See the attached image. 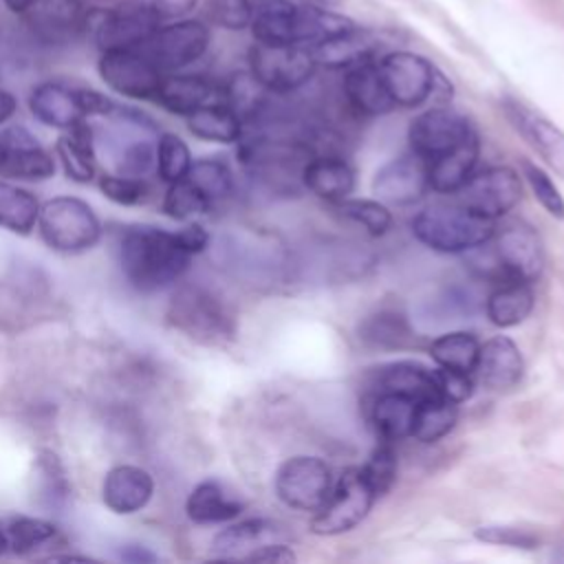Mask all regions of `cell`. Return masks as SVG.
I'll return each mask as SVG.
<instances>
[{
	"instance_id": "cell-17",
	"label": "cell",
	"mask_w": 564,
	"mask_h": 564,
	"mask_svg": "<svg viewBox=\"0 0 564 564\" xmlns=\"http://www.w3.org/2000/svg\"><path fill=\"white\" fill-rule=\"evenodd\" d=\"M502 108L511 126L529 141V145L560 176H564V132L555 123H551L546 117H542L540 112L531 110L529 106L516 99H505Z\"/></svg>"
},
{
	"instance_id": "cell-33",
	"label": "cell",
	"mask_w": 564,
	"mask_h": 564,
	"mask_svg": "<svg viewBox=\"0 0 564 564\" xmlns=\"http://www.w3.org/2000/svg\"><path fill=\"white\" fill-rule=\"evenodd\" d=\"M317 64L330 66V68H350L355 64L368 62L372 53V42L368 35L359 33L357 26L322 42L319 46L311 48Z\"/></svg>"
},
{
	"instance_id": "cell-29",
	"label": "cell",
	"mask_w": 564,
	"mask_h": 564,
	"mask_svg": "<svg viewBox=\"0 0 564 564\" xmlns=\"http://www.w3.org/2000/svg\"><path fill=\"white\" fill-rule=\"evenodd\" d=\"M375 388L379 392H397L414 401L441 397L436 388L434 370H427L421 364H412V361H397L379 368Z\"/></svg>"
},
{
	"instance_id": "cell-51",
	"label": "cell",
	"mask_w": 564,
	"mask_h": 564,
	"mask_svg": "<svg viewBox=\"0 0 564 564\" xmlns=\"http://www.w3.org/2000/svg\"><path fill=\"white\" fill-rule=\"evenodd\" d=\"M434 379H436L438 394H441L443 399H447V401L463 403V401H467V399L471 397V392H474L471 372L438 368V370H434Z\"/></svg>"
},
{
	"instance_id": "cell-58",
	"label": "cell",
	"mask_w": 564,
	"mask_h": 564,
	"mask_svg": "<svg viewBox=\"0 0 564 564\" xmlns=\"http://www.w3.org/2000/svg\"><path fill=\"white\" fill-rule=\"evenodd\" d=\"M11 11H15V13H26L33 4H35V0H2Z\"/></svg>"
},
{
	"instance_id": "cell-43",
	"label": "cell",
	"mask_w": 564,
	"mask_h": 564,
	"mask_svg": "<svg viewBox=\"0 0 564 564\" xmlns=\"http://www.w3.org/2000/svg\"><path fill=\"white\" fill-rule=\"evenodd\" d=\"M337 207L346 218L361 225L370 236H383L392 225V216L381 200L341 198L337 200Z\"/></svg>"
},
{
	"instance_id": "cell-21",
	"label": "cell",
	"mask_w": 564,
	"mask_h": 564,
	"mask_svg": "<svg viewBox=\"0 0 564 564\" xmlns=\"http://www.w3.org/2000/svg\"><path fill=\"white\" fill-rule=\"evenodd\" d=\"M154 99L170 112L189 115L209 104H227L225 90L194 75H170L161 79Z\"/></svg>"
},
{
	"instance_id": "cell-27",
	"label": "cell",
	"mask_w": 564,
	"mask_h": 564,
	"mask_svg": "<svg viewBox=\"0 0 564 564\" xmlns=\"http://www.w3.org/2000/svg\"><path fill=\"white\" fill-rule=\"evenodd\" d=\"M93 128L86 119H79L57 139V156L64 165L68 178L77 183H88L95 176V143Z\"/></svg>"
},
{
	"instance_id": "cell-36",
	"label": "cell",
	"mask_w": 564,
	"mask_h": 564,
	"mask_svg": "<svg viewBox=\"0 0 564 564\" xmlns=\"http://www.w3.org/2000/svg\"><path fill=\"white\" fill-rule=\"evenodd\" d=\"M40 214L37 198L22 187L0 181V227L13 234H29Z\"/></svg>"
},
{
	"instance_id": "cell-46",
	"label": "cell",
	"mask_w": 564,
	"mask_h": 564,
	"mask_svg": "<svg viewBox=\"0 0 564 564\" xmlns=\"http://www.w3.org/2000/svg\"><path fill=\"white\" fill-rule=\"evenodd\" d=\"M522 170H524V176H527V181H529V185H531V192H533V196L538 198V203H540L551 216L564 218V198H562L560 189L555 187V183L551 181V176H549L542 167H538V165H533V163H529V161H524Z\"/></svg>"
},
{
	"instance_id": "cell-32",
	"label": "cell",
	"mask_w": 564,
	"mask_h": 564,
	"mask_svg": "<svg viewBox=\"0 0 564 564\" xmlns=\"http://www.w3.org/2000/svg\"><path fill=\"white\" fill-rule=\"evenodd\" d=\"M187 128L198 139L216 143H234L242 134L240 117L227 104H209L189 112Z\"/></svg>"
},
{
	"instance_id": "cell-5",
	"label": "cell",
	"mask_w": 564,
	"mask_h": 564,
	"mask_svg": "<svg viewBox=\"0 0 564 564\" xmlns=\"http://www.w3.org/2000/svg\"><path fill=\"white\" fill-rule=\"evenodd\" d=\"M494 247H485L482 273L498 282H531L542 273L544 247L542 238L527 223H509L498 234Z\"/></svg>"
},
{
	"instance_id": "cell-38",
	"label": "cell",
	"mask_w": 564,
	"mask_h": 564,
	"mask_svg": "<svg viewBox=\"0 0 564 564\" xmlns=\"http://www.w3.org/2000/svg\"><path fill=\"white\" fill-rule=\"evenodd\" d=\"M412 330L405 315L381 308L359 326V339L372 348H401L408 344Z\"/></svg>"
},
{
	"instance_id": "cell-41",
	"label": "cell",
	"mask_w": 564,
	"mask_h": 564,
	"mask_svg": "<svg viewBox=\"0 0 564 564\" xmlns=\"http://www.w3.org/2000/svg\"><path fill=\"white\" fill-rule=\"evenodd\" d=\"M4 533L9 540V549L18 555H26V553L35 551L37 546H42L44 542L53 540L57 529H55V524H51L42 518L20 516L7 524Z\"/></svg>"
},
{
	"instance_id": "cell-20",
	"label": "cell",
	"mask_w": 564,
	"mask_h": 564,
	"mask_svg": "<svg viewBox=\"0 0 564 564\" xmlns=\"http://www.w3.org/2000/svg\"><path fill=\"white\" fill-rule=\"evenodd\" d=\"M152 491V476L137 465H117L104 478V502L119 516L141 511L150 502Z\"/></svg>"
},
{
	"instance_id": "cell-19",
	"label": "cell",
	"mask_w": 564,
	"mask_h": 564,
	"mask_svg": "<svg viewBox=\"0 0 564 564\" xmlns=\"http://www.w3.org/2000/svg\"><path fill=\"white\" fill-rule=\"evenodd\" d=\"M26 13L33 31L46 42L73 40L88 26V13L79 0H35Z\"/></svg>"
},
{
	"instance_id": "cell-1",
	"label": "cell",
	"mask_w": 564,
	"mask_h": 564,
	"mask_svg": "<svg viewBox=\"0 0 564 564\" xmlns=\"http://www.w3.org/2000/svg\"><path fill=\"white\" fill-rule=\"evenodd\" d=\"M192 256L176 234L159 227H130L119 242V264L130 286L152 293L176 282L189 267Z\"/></svg>"
},
{
	"instance_id": "cell-8",
	"label": "cell",
	"mask_w": 564,
	"mask_h": 564,
	"mask_svg": "<svg viewBox=\"0 0 564 564\" xmlns=\"http://www.w3.org/2000/svg\"><path fill=\"white\" fill-rule=\"evenodd\" d=\"M375 494L361 478L359 467L346 469L330 489L324 505L315 511L311 529L317 535H339L355 529L370 511Z\"/></svg>"
},
{
	"instance_id": "cell-6",
	"label": "cell",
	"mask_w": 564,
	"mask_h": 564,
	"mask_svg": "<svg viewBox=\"0 0 564 564\" xmlns=\"http://www.w3.org/2000/svg\"><path fill=\"white\" fill-rule=\"evenodd\" d=\"M37 227L42 240L64 253H77L90 249L99 236L101 225L93 207L75 196H57L46 200L37 214Z\"/></svg>"
},
{
	"instance_id": "cell-60",
	"label": "cell",
	"mask_w": 564,
	"mask_h": 564,
	"mask_svg": "<svg viewBox=\"0 0 564 564\" xmlns=\"http://www.w3.org/2000/svg\"><path fill=\"white\" fill-rule=\"evenodd\" d=\"M0 156H2V145H0Z\"/></svg>"
},
{
	"instance_id": "cell-4",
	"label": "cell",
	"mask_w": 564,
	"mask_h": 564,
	"mask_svg": "<svg viewBox=\"0 0 564 564\" xmlns=\"http://www.w3.org/2000/svg\"><path fill=\"white\" fill-rule=\"evenodd\" d=\"M174 328L200 344H225L236 333V322L225 302L198 284L181 286L167 308Z\"/></svg>"
},
{
	"instance_id": "cell-35",
	"label": "cell",
	"mask_w": 564,
	"mask_h": 564,
	"mask_svg": "<svg viewBox=\"0 0 564 564\" xmlns=\"http://www.w3.org/2000/svg\"><path fill=\"white\" fill-rule=\"evenodd\" d=\"M55 161L40 145L31 148H2L0 176L18 181H44L53 176Z\"/></svg>"
},
{
	"instance_id": "cell-3",
	"label": "cell",
	"mask_w": 564,
	"mask_h": 564,
	"mask_svg": "<svg viewBox=\"0 0 564 564\" xmlns=\"http://www.w3.org/2000/svg\"><path fill=\"white\" fill-rule=\"evenodd\" d=\"M412 234L425 247L441 253H463L494 238L496 225L465 205H432L419 212L412 223Z\"/></svg>"
},
{
	"instance_id": "cell-7",
	"label": "cell",
	"mask_w": 564,
	"mask_h": 564,
	"mask_svg": "<svg viewBox=\"0 0 564 564\" xmlns=\"http://www.w3.org/2000/svg\"><path fill=\"white\" fill-rule=\"evenodd\" d=\"M251 75L275 93H286L311 79L315 73V55L300 44H269L258 42L249 51Z\"/></svg>"
},
{
	"instance_id": "cell-18",
	"label": "cell",
	"mask_w": 564,
	"mask_h": 564,
	"mask_svg": "<svg viewBox=\"0 0 564 564\" xmlns=\"http://www.w3.org/2000/svg\"><path fill=\"white\" fill-rule=\"evenodd\" d=\"M474 372L489 390H511L520 383L524 372L520 348L505 335L487 339L478 350Z\"/></svg>"
},
{
	"instance_id": "cell-40",
	"label": "cell",
	"mask_w": 564,
	"mask_h": 564,
	"mask_svg": "<svg viewBox=\"0 0 564 564\" xmlns=\"http://www.w3.org/2000/svg\"><path fill=\"white\" fill-rule=\"evenodd\" d=\"M192 165V154L187 143L172 132H163L156 141V172L161 181L174 183L187 176Z\"/></svg>"
},
{
	"instance_id": "cell-44",
	"label": "cell",
	"mask_w": 564,
	"mask_h": 564,
	"mask_svg": "<svg viewBox=\"0 0 564 564\" xmlns=\"http://www.w3.org/2000/svg\"><path fill=\"white\" fill-rule=\"evenodd\" d=\"M209 207H212V203L187 178L170 183L165 198H163V212L176 220L194 218L198 214L209 212Z\"/></svg>"
},
{
	"instance_id": "cell-48",
	"label": "cell",
	"mask_w": 564,
	"mask_h": 564,
	"mask_svg": "<svg viewBox=\"0 0 564 564\" xmlns=\"http://www.w3.org/2000/svg\"><path fill=\"white\" fill-rule=\"evenodd\" d=\"M154 163H156V148L145 139H134L121 150L117 170L119 174L143 178Z\"/></svg>"
},
{
	"instance_id": "cell-53",
	"label": "cell",
	"mask_w": 564,
	"mask_h": 564,
	"mask_svg": "<svg viewBox=\"0 0 564 564\" xmlns=\"http://www.w3.org/2000/svg\"><path fill=\"white\" fill-rule=\"evenodd\" d=\"M176 234V238H178V242H181V247L189 253V256H196V253H200L207 245H209V234L200 227V225H187V227H183L181 231H174Z\"/></svg>"
},
{
	"instance_id": "cell-54",
	"label": "cell",
	"mask_w": 564,
	"mask_h": 564,
	"mask_svg": "<svg viewBox=\"0 0 564 564\" xmlns=\"http://www.w3.org/2000/svg\"><path fill=\"white\" fill-rule=\"evenodd\" d=\"M0 145L2 148H31V145H37V141L26 128L11 126L0 134Z\"/></svg>"
},
{
	"instance_id": "cell-56",
	"label": "cell",
	"mask_w": 564,
	"mask_h": 564,
	"mask_svg": "<svg viewBox=\"0 0 564 564\" xmlns=\"http://www.w3.org/2000/svg\"><path fill=\"white\" fill-rule=\"evenodd\" d=\"M119 557L123 562H132V564H143V562H156V555L139 544H126L119 553Z\"/></svg>"
},
{
	"instance_id": "cell-10",
	"label": "cell",
	"mask_w": 564,
	"mask_h": 564,
	"mask_svg": "<svg viewBox=\"0 0 564 564\" xmlns=\"http://www.w3.org/2000/svg\"><path fill=\"white\" fill-rule=\"evenodd\" d=\"M333 489L330 467L317 456L286 458L275 471L278 498L300 511H317Z\"/></svg>"
},
{
	"instance_id": "cell-13",
	"label": "cell",
	"mask_w": 564,
	"mask_h": 564,
	"mask_svg": "<svg viewBox=\"0 0 564 564\" xmlns=\"http://www.w3.org/2000/svg\"><path fill=\"white\" fill-rule=\"evenodd\" d=\"M209 44V29L198 20H178L167 26H159L141 51L161 68L178 70L196 62Z\"/></svg>"
},
{
	"instance_id": "cell-47",
	"label": "cell",
	"mask_w": 564,
	"mask_h": 564,
	"mask_svg": "<svg viewBox=\"0 0 564 564\" xmlns=\"http://www.w3.org/2000/svg\"><path fill=\"white\" fill-rule=\"evenodd\" d=\"M99 189L106 198L119 205H137L148 196V185L143 178L126 176V174H106L99 181Z\"/></svg>"
},
{
	"instance_id": "cell-23",
	"label": "cell",
	"mask_w": 564,
	"mask_h": 564,
	"mask_svg": "<svg viewBox=\"0 0 564 564\" xmlns=\"http://www.w3.org/2000/svg\"><path fill=\"white\" fill-rule=\"evenodd\" d=\"M31 112L46 126L70 128L79 119H86L79 88H68L57 82L40 84L29 97Z\"/></svg>"
},
{
	"instance_id": "cell-30",
	"label": "cell",
	"mask_w": 564,
	"mask_h": 564,
	"mask_svg": "<svg viewBox=\"0 0 564 564\" xmlns=\"http://www.w3.org/2000/svg\"><path fill=\"white\" fill-rule=\"evenodd\" d=\"M533 308V291L529 282H498L485 300V313L491 324L511 328L522 324Z\"/></svg>"
},
{
	"instance_id": "cell-57",
	"label": "cell",
	"mask_w": 564,
	"mask_h": 564,
	"mask_svg": "<svg viewBox=\"0 0 564 564\" xmlns=\"http://www.w3.org/2000/svg\"><path fill=\"white\" fill-rule=\"evenodd\" d=\"M15 112V99L11 93L0 90V123H4Z\"/></svg>"
},
{
	"instance_id": "cell-34",
	"label": "cell",
	"mask_w": 564,
	"mask_h": 564,
	"mask_svg": "<svg viewBox=\"0 0 564 564\" xmlns=\"http://www.w3.org/2000/svg\"><path fill=\"white\" fill-rule=\"evenodd\" d=\"M458 403L443 397H430L416 403L412 436L421 443H434L452 432L458 419Z\"/></svg>"
},
{
	"instance_id": "cell-45",
	"label": "cell",
	"mask_w": 564,
	"mask_h": 564,
	"mask_svg": "<svg viewBox=\"0 0 564 564\" xmlns=\"http://www.w3.org/2000/svg\"><path fill=\"white\" fill-rule=\"evenodd\" d=\"M35 465L42 482V500L48 507H62L68 498V480L59 458L48 449H40Z\"/></svg>"
},
{
	"instance_id": "cell-22",
	"label": "cell",
	"mask_w": 564,
	"mask_h": 564,
	"mask_svg": "<svg viewBox=\"0 0 564 564\" xmlns=\"http://www.w3.org/2000/svg\"><path fill=\"white\" fill-rule=\"evenodd\" d=\"M284 533L282 529L271 522V520H262V518H253V520H242L236 522L227 529H223L216 538H214V553L220 560H247L264 544L269 542H282Z\"/></svg>"
},
{
	"instance_id": "cell-26",
	"label": "cell",
	"mask_w": 564,
	"mask_h": 564,
	"mask_svg": "<svg viewBox=\"0 0 564 564\" xmlns=\"http://www.w3.org/2000/svg\"><path fill=\"white\" fill-rule=\"evenodd\" d=\"M242 509H245V502L236 498L231 491H227V487L218 480L198 482L185 502V511L189 520L198 524H216V522L234 520L240 516Z\"/></svg>"
},
{
	"instance_id": "cell-9",
	"label": "cell",
	"mask_w": 564,
	"mask_h": 564,
	"mask_svg": "<svg viewBox=\"0 0 564 564\" xmlns=\"http://www.w3.org/2000/svg\"><path fill=\"white\" fill-rule=\"evenodd\" d=\"M95 22L88 13V26H95V40L101 51L108 48H141L161 26V15L152 2L123 0L112 9L97 11Z\"/></svg>"
},
{
	"instance_id": "cell-11",
	"label": "cell",
	"mask_w": 564,
	"mask_h": 564,
	"mask_svg": "<svg viewBox=\"0 0 564 564\" xmlns=\"http://www.w3.org/2000/svg\"><path fill=\"white\" fill-rule=\"evenodd\" d=\"M377 68L394 106L414 108L434 95L436 70L425 57L416 53H388L381 62H377Z\"/></svg>"
},
{
	"instance_id": "cell-39",
	"label": "cell",
	"mask_w": 564,
	"mask_h": 564,
	"mask_svg": "<svg viewBox=\"0 0 564 564\" xmlns=\"http://www.w3.org/2000/svg\"><path fill=\"white\" fill-rule=\"evenodd\" d=\"M209 203L225 198L231 187H234V178H231V170L227 167V163L218 161V159H200V161H192L189 172L185 176Z\"/></svg>"
},
{
	"instance_id": "cell-31",
	"label": "cell",
	"mask_w": 564,
	"mask_h": 564,
	"mask_svg": "<svg viewBox=\"0 0 564 564\" xmlns=\"http://www.w3.org/2000/svg\"><path fill=\"white\" fill-rule=\"evenodd\" d=\"M416 403L410 397L397 392H379L372 401V423L383 441H399L412 436Z\"/></svg>"
},
{
	"instance_id": "cell-24",
	"label": "cell",
	"mask_w": 564,
	"mask_h": 564,
	"mask_svg": "<svg viewBox=\"0 0 564 564\" xmlns=\"http://www.w3.org/2000/svg\"><path fill=\"white\" fill-rule=\"evenodd\" d=\"M478 152H480V141H478V134L474 132L456 148L427 161L430 187L443 194L458 192L471 176L478 161Z\"/></svg>"
},
{
	"instance_id": "cell-49",
	"label": "cell",
	"mask_w": 564,
	"mask_h": 564,
	"mask_svg": "<svg viewBox=\"0 0 564 564\" xmlns=\"http://www.w3.org/2000/svg\"><path fill=\"white\" fill-rule=\"evenodd\" d=\"M253 0H212L209 15L225 29H245L253 20Z\"/></svg>"
},
{
	"instance_id": "cell-16",
	"label": "cell",
	"mask_w": 564,
	"mask_h": 564,
	"mask_svg": "<svg viewBox=\"0 0 564 564\" xmlns=\"http://www.w3.org/2000/svg\"><path fill=\"white\" fill-rule=\"evenodd\" d=\"M430 187L427 161L419 154H405L388 161L372 181V192L381 203L412 205Z\"/></svg>"
},
{
	"instance_id": "cell-52",
	"label": "cell",
	"mask_w": 564,
	"mask_h": 564,
	"mask_svg": "<svg viewBox=\"0 0 564 564\" xmlns=\"http://www.w3.org/2000/svg\"><path fill=\"white\" fill-rule=\"evenodd\" d=\"M295 560H297L295 553L284 542H269L249 557V562H269V564H291Z\"/></svg>"
},
{
	"instance_id": "cell-42",
	"label": "cell",
	"mask_w": 564,
	"mask_h": 564,
	"mask_svg": "<svg viewBox=\"0 0 564 564\" xmlns=\"http://www.w3.org/2000/svg\"><path fill=\"white\" fill-rule=\"evenodd\" d=\"M390 443L392 441H383L381 445H377L368 456V460L359 467L361 478L366 480L375 498L383 496L397 478V452Z\"/></svg>"
},
{
	"instance_id": "cell-37",
	"label": "cell",
	"mask_w": 564,
	"mask_h": 564,
	"mask_svg": "<svg viewBox=\"0 0 564 564\" xmlns=\"http://www.w3.org/2000/svg\"><path fill=\"white\" fill-rule=\"evenodd\" d=\"M478 350H480V344L471 333L452 330L432 341L430 357L438 364V368L474 372Z\"/></svg>"
},
{
	"instance_id": "cell-50",
	"label": "cell",
	"mask_w": 564,
	"mask_h": 564,
	"mask_svg": "<svg viewBox=\"0 0 564 564\" xmlns=\"http://www.w3.org/2000/svg\"><path fill=\"white\" fill-rule=\"evenodd\" d=\"M476 540L487 542V544H500V546H513V549H535L538 546V535L524 531V529H516V527H478L474 531Z\"/></svg>"
},
{
	"instance_id": "cell-59",
	"label": "cell",
	"mask_w": 564,
	"mask_h": 564,
	"mask_svg": "<svg viewBox=\"0 0 564 564\" xmlns=\"http://www.w3.org/2000/svg\"><path fill=\"white\" fill-rule=\"evenodd\" d=\"M7 549H9V540H7L4 529H0V555H2Z\"/></svg>"
},
{
	"instance_id": "cell-28",
	"label": "cell",
	"mask_w": 564,
	"mask_h": 564,
	"mask_svg": "<svg viewBox=\"0 0 564 564\" xmlns=\"http://www.w3.org/2000/svg\"><path fill=\"white\" fill-rule=\"evenodd\" d=\"M302 183L319 198L326 200H341L355 187V174L344 159L335 156H317L308 159L302 172Z\"/></svg>"
},
{
	"instance_id": "cell-25",
	"label": "cell",
	"mask_w": 564,
	"mask_h": 564,
	"mask_svg": "<svg viewBox=\"0 0 564 564\" xmlns=\"http://www.w3.org/2000/svg\"><path fill=\"white\" fill-rule=\"evenodd\" d=\"M344 90L348 101L364 115L377 117L394 108V101L390 99L383 86L379 68L370 59L348 68V75L344 79Z\"/></svg>"
},
{
	"instance_id": "cell-14",
	"label": "cell",
	"mask_w": 564,
	"mask_h": 564,
	"mask_svg": "<svg viewBox=\"0 0 564 564\" xmlns=\"http://www.w3.org/2000/svg\"><path fill=\"white\" fill-rule=\"evenodd\" d=\"M458 192L460 205L496 220L498 216L507 214L518 205L522 196V183L511 167L494 165L478 174H471Z\"/></svg>"
},
{
	"instance_id": "cell-12",
	"label": "cell",
	"mask_w": 564,
	"mask_h": 564,
	"mask_svg": "<svg viewBox=\"0 0 564 564\" xmlns=\"http://www.w3.org/2000/svg\"><path fill=\"white\" fill-rule=\"evenodd\" d=\"M101 79L132 99H154L163 70L141 48H108L99 59Z\"/></svg>"
},
{
	"instance_id": "cell-55",
	"label": "cell",
	"mask_w": 564,
	"mask_h": 564,
	"mask_svg": "<svg viewBox=\"0 0 564 564\" xmlns=\"http://www.w3.org/2000/svg\"><path fill=\"white\" fill-rule=\"evenodd\" d=\"M198 0H152L154 11L163 18H181L196 7Z\"/></svg>"
},
{
	"instance_id": "cell-15",
	"label": "cell",
	"mask_w": 564,
	"mask_h": 564,
	"mask_svg": "<svg viewBox=\"0 0 564 564\" xmlns=\"http://www.w3.org/2000/svg\"><path fill=\"white\" fill-rule=\"evenodd\" d=\"M476 130L469 119L452 108H430L410 123L412 152L425 161L456 148Z\"/></svg>"
},
{
	"instance_id": "cell-2",
	"label": "cell",
	"mask_w": 564,
	"mask_h": 564,
	"mask_svg": "<svg viewBox=\"0 0 564 564\" xmlns=\"http://www.w3.org/2000/svg\"><path fill=\"white\" fill-rule=\"evenodd\" d=\"M355 24L333 11L295 4L291 0H256L251 31L258 42L300 44L315 48Z\"/></svg>"
}]
</instances>
